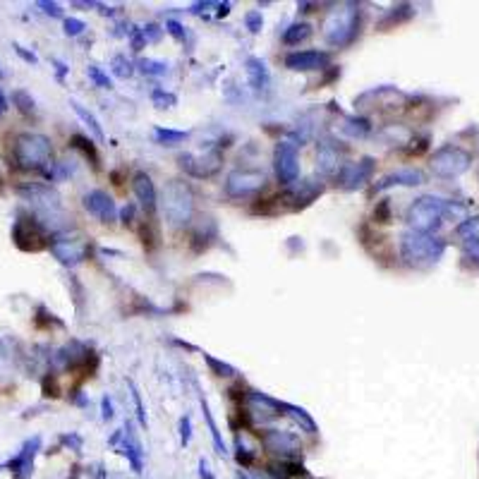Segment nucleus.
Here are the masks:
<instances>
[{"label": "nucleus", "mask_w": 479, "mask_h": 479, "mask_svg": "<svg viewBox=\"0 0 479 479\" xmlns=\"http://www.w3.org/2000/svg\"><path fill=\"white\" fill-rule=\"evenodd\" d=\"M161 209L173 228L190 226L195 216V192L185 180H168L161 195Z\"/></svg>", "instance_id": "1"}, {"label": "nucleus", "mask_w": 479, "mask_h": 479, "mask_svg": "<svg viewBox=\"0 0 479 479\" xmlns=\"http://www.w3.org/2000/svg\"><path fill=\"white\" fill-rule=\"evenodd\" d=\"M15 163L22 170H44L53 161V144L46 134L24 132L15 139Z\"/></svg>", "instance_id": "2"}, {"label": "nucleus", "mask_w": 479, "mask_h": 479, "mask_svg": "<svg viewBox=\"0 0 479 479\" xmlns=\"http://www.w3.org/2000/svg\"><path fill=\"white\" fill-rule=\"evenodd\" d=\"M359 34V5L345 3L331 10L324 22V39L336 48L350 46Z\"/></svg>", "instance_id": "3"}, {"label": "nucleus", "mask_w": 479, "mask_h": 479, "mask_svg": "<svg viewBox=\"0 0 479 479\" xmlns=\"http://www.w3.org/2000/svg\"><path fill=\"white\" fill-rule=\"evenodd\" d=\"M48 247L62 266H77V264L87 262L91 254L89 240L84 235H70V233H58L55 237H51Z\"/></svg>", "instance_id": "4"}, {"label": "nucleus", "mask_w": 479, "mask_h": 479, "mask_svg": "<svg viewBox=\"0 0 479 479\" xmlns=\"http://www.w3.org/2000/svg\"><path fill=\"white\" fill-rule=\"evenodd\" d=\"M12 240L17 244V249L22 252H44L51 244V237L46 233V228L41 226L36 218L22 216L15 221L12 226Z\"/></svg>", "instance_id": "5"}, {"label": "nucleus", "mask_w": 479, "mask_h": 479, "mask_svg": "<svg viewBox=\"0 0 479 479\" xmlns=\"http://www.w3.org/2000/svg\"><path fill=\"white\" fill-rule=\"evenodd\" d=\"M400 252L403 259L413 266H419L422 262H434L441 254V242L422 235V233H405L400 240Z\"/></svg>", "instance_id": "6"}, {"label": "nucleus", "mask_w": 479, "mask_h": 479, "mask_svg": "<svg viewBox=\"0 0 479 479\" xmlns=\"http://www.w3.org/2000/svg\"><path fill=\"white\" fill-rule=\"evenodd\" d=\"M273 170L280 185L293 187L300 178V156L295 142H278L273 149Z\"/></svg>", "instance_id": "7"}, {"label": "nucleus", "mask_w": 479, "mask_h": 479, "mask_svg": "<svg viewBox=\"0 0 479 479\" xmlns=\"http://www.w3.org/2000/svg\"><path fill=\"white\" fill-rule=\"evenodd\" d=\"M374 168H377V161L372 156H364L359 161H350V163H343L341 170L336 173V187L345 192H355L362 190L374 175Z\"/></svg>", "instance_id": "8"}, {"label": "nucleus", "mask_w": 479, "mask_h": 479, "mask_svg": "<svg viewBox=\"0 0 479 479\" xmlns=\"http://www.w3.org/2000/svg\"><path fill=\"white\" fill-rule=\"evenodd\" d=\"M264 185H266V175L262 170H231L226 178V195L233 199H247L262 192Z\"/></svg>", "instance_id": "9"}, {"label": "nucleus", "mask_w": 479, "mask_h": 479, "mask_svg": "<svg viewBox=\"0 0 479 479\" xmlns=\"http://www.w3.org/2000/svg\"><path fill=\"white\" fill-rule=\"evenodd\" d=\"M259 441L269 453H273L280 460H295L302 451L300 439L293 431H280V429H264L259 434Z\"/></svg>", "instance_id": "10"}, {"label": "nucleus", "mask_w": 479, "mask_h": 479, "mask_svg": "<svg viewBox=\"0 0 479 479\" xmlns=\"http://www.w3.org/2000/svg\"><path fill=\"white\" fill-rule=\"evenodd\" d=\"M178 163L180 168L185 170L187 175H192V178H211V175H216L218 170H221V163H223V156L221 151L211 149L206 151L204 156H197V154H180L178 156Z\"/></svg>", "instance_id": "11"}, {"label": "nucleus", "mask_w": 479, "mask_h": 479, "mask_svg": "<svg viewBox=\"0 0 479 479\" xmlns=\"http://www.w3.org/2000/svg\"><path fill=\"white\" fill-rule=\"evenodd\" d=\"M441 213H444V206H441L439 199H431V197H424V199H417L408 211V221L410 226L417 233L431 231V228L439 226Z\"/></svg>", "instance_id": "12"}, {"label": "nucleus", "mask_w": 479, "mask_h": 479, "mask_svg": "<svg viewBox=\"0 0 479 479\" xmlns=\"http://www.w3.org/2000/svg\"><path fill=\"white\" fill-rule=\"evenodd\" d=\"M84 209L91 213L96 221L106 223V226H111V223L118 221V206L116 201H113V197L108 195V192L103 190H91L84 195Z\"/></svg>", "instance_id": "13"}, {"label": "nucleus", "mask_w": 479, "mask_h": 479, "mask_svg": "<svg viewBox=\"0 0 479 479\" xmlns=\"http://www.w3.org/2000/svg\"><path fill=\"white\" fill-rule=\"evenodd\" d=\"M285 67L293 72H314L326 70L331 62V55L326 51H295L285 55Z\"/></svg>", "instance_id": "14"}, {"label": "nucleus", "mask_w": 479, "mask_h": 479, "mask_svg": "<svg viewBox=\"0 0 479 479\" xmlns=\"http://www.w3.org/2000/svg\"><path fill=\"white\" fill-rule=\"evenodd\" d=\"M132 192H134V197H137L139 206H142V209L147 211L149 216H154L156 206H159V195H156V187H154V180H151V175L144 173V170L134 173V178H132Z\"/></svg>", "instance_id": "15"}, {"label": "nucleus", "mask_w": 479, "mask_h": 479, "mask_svg": "<svg viewBox=\"0 0 479 479\" xmlns=\"http://www.w3.org/2000/svg\"><path fill=\"white\" fill-rule=\"evenodd\" d=\"M467 156L460 154L458 149H441L439 154L431 159V168L439 175H455L465 168Z\"/></svg>", "instance_id": "16"}, {"label": "nucleus", "mask_w": 479, "mask_h": 479, "mask_svg": "<svg viewBox=\"0 0 479 479\" xmlns=\"http://www.w3.org/2000/svg\"><path fill=\"white\" fill-rule=\"evenodd\" d=\"M17 192L24 197L27 201H36V204L46 206V209H58L60 204V195L55 190H51L48 185H24V187H17Z\"/></svg>", "instance_id": "17"}, {"label": "nucleus", "mask_w": 479, "mask_h": 479, "mask_svg": "<svg viewBox=\"0 0 479 479\" xmlns=\"http://www.w3.org/2000/svg\"><path fill=\"white\" fill-rule=\"evenodd\" d=\"M39 446H41V439H39V436H34V439H29L27 444L22 446L19 455L15 458V460H10L8 467L12 472H17V479H29L31 477V467H34V458H36Z\"/></svg>", "instance_id": "18"}, {"label": "nucleus", "mask_w": 479, "mask_h": 479, "mask_svg": "<svg viewBox=\"0 0 479 479\" xmlns=\"http://www.w3.org/2000/svg\"><path fill=\"white\" fill-rule=\"evenodd\" d=\"M118 449H120V453H123L125 458H127V462L132 465L134 472H142L144 451H142V444H139V439L134 436L132 424H127V426L123 429V444H120Z\"/></svg>", "instance_id": "19"}, {"label": "nucleus", "mask_w": 479, "mask_h": 479, "mask_svg": "<svg viewBox=\"0 0 479 479\" xmlns=\"http://www.w3.org/2000/svg\"><path fill=\"white\" fill-rule=\"evenodd\" d=\"M244 75H247V82L254 91H266L271 84V72L266 67V62L262 58H247L244 60Z\"/></svg>", "instance_id": "20"}, {"label": "nucleus", "mask_w": 479, "mask_h": 479, "mask_svg": "<svg viewBox=\"0 0 479 479\" xmlns=\"http://www.w3.org/2000/svg\"><path fill=\"white\" fill-rule=\"evenodd\" d=\"M341 159H338V147L331 142H321L316 151V173L321 175H336L341 170Z\"/></svg>", "instance_id": "21"}, {"label": "nucleus", "mask_w": 479, "mask_h": 479, "mask_svg": "<svg viewBox=\"0 0 479 479\" xmlns=\"http://www.w3.org/2000/svg\"><path fill=\"white\" fill-rule=\"evenodd\" d=\"M280 410H283V415H288V417L300 426V431H307V434H316V431H319V426H316L314 417H311V415L307 413L305 408H300V405L280 403Z\"/></svg>", "instance_id": "22"}, {"label": "nucleus", "mask_w": 479, "mask_h": 479, "mask_svg": "<svg viewBox=\"0 0 479 479\" xmlns=\"http://www.w3.org/2000/svg\"><path fill=\"white\" fill-rule=\"evenodd\" d=\"M419 182H422L419 170H398V173H390L386 178L379 180L377 190H388V187H395V185H419Z\"/></svg>", "instance_id": "23"}, {"label": "nucleus", "mask_w": 479, "mask_h": 479, "mask_svg": "<svg viewBox=\"0 0 479 479\" xmlns=\"http://www.w3.org/2000/svg\"><path fill=\"white\" fill-rule=\"evenodd\" d=\"M201 413H204L206 426H209V431H211L213 449H216V453H218V455H228L226 441H223L221 431H218V424H216V419H213V415H211V408H209V403H206V398H201Z\"/></svg>", "instance_id": "24"}, {"label": "nucleus", "mask_w": 479, "mask_h": 479, "mask_svg": "<svg viewBox=\"0 0 479 479\" xmlns=\"http://www.w3.org/2000/svg\"><path fill=\"white\" fill-rule=\"evenodd\" d=\"M343 132L352 139H362L372 132V125H369L367 118H359V116H347L343 120Z\"/></svg>", "instance_id": "25"}, {"label": "nucleus", "mask_w": 479, "mask_h": 479, "mask_svg": "<svg viewBox=\"0 0 479 479\" xmlns=\"http://www.w3.org/2000/svg\"><path fill=\"white\" fill-rule=\"evenodd\" d=\"M70 147L77 149V151H82V154H84V159L89 161L93 168H98L101 159H98V151H96V147H93V142H91L89 137H84V134H72Z\"/></svg>", "instance_id": "26"}, {"label": "nucleus", "mask_w": 479, "mask_h": 479, "mask_svg": "<svg viewBox=\"0 0 479 479\" xmlns=\"http://www.w3.org/2000/svg\"><path fill=\"white\" fill-rule=\"evenodd\" d=\"M70 106H72V111H75L77 116H80V120H82V123H84L87 127L91 129V132H93V137H96L98 142H106V134H103V129H101V123H98V120H96V116H93L91 111H87V108L82 106V103H77V101H70Z\"/></svg>", "instance_id": "27"}, {"label": "nucleus", "mask_w": 479, "mask_h": 479, "mask_svg": "<svg viewBox=\"0 0 479 479\" xmlns=\"http://www.w3.org/2000/svg\"><path fill=\"white\" fill-rule=\"evenodd\" d=\"M190 137V132H182V129H170V127H156L154 129V142L161 144V147H175V144H182Z\"/></svg>", "instance_id": "28"}, {"label": "nucleus", "mask_w": 479, "mask_h": 479, "mask_svg": "<svg viewBox=\"0 0 479 479\" xmlns=\"http://www.w3.org/2000/svg\"><path fill=\"white\" fill-rule=\"evenodd\" d=\"M311 36V24L307 22H295L283 31V44L285 46H298L302 41H307Z\"/></svg>", "instance_id": "29"}, {"label": "nucleus", "mask_w": 479, "mask_h": 479, "mask_svg": "<svg viewBox=\"0 0 479 479\" xmlns=\"http://www.w3.org/2000/svg\"><path fill=\"white\" fill-rule=\"evenodd\" d=\"M151 103H154L159 111H168V108L178 106V96H175L173 91H168V89H163V87H159V89L151 91Z\"/></svg>", "instance_id": "30"}, {"label": "nucleus", "mask_w": 479, "mask_h": 479, "mask_svg": "<svg viewBox=\"0 0 479 479\" xmlns=\"http://www.w3.org/2000/svg\"><path fill=\"white\" fill-rule=\"evenodd\" d=\"M137 67H139V72H144V75H149V77H163V75H168V62H163V60L139 58L137 60Z\"/></svg>", "instance_id": "31"}, {"label": "nucleus", "mask_w": 479, "mask_h": 479, "mask_svg": "<svg viewBox=\"0 0 479 479\" xmlns=\"http://www.w3.org/2000/svg\"><path fill=\"white\" fill-rule=\"evenodd\" d=\"M235 460H237V465L242 467V470L252 467L254 460H257V451L249 449V446L244 444V441L240 439V436H237V441H235Z\"/></svg>", "instance_id": "32"}, {"label": "nucleus", "mask_w": 479, "mask_h": 479, "mask_svg": "<svg viewBox=\"0 0 479 479\" xmlns=\"http://www.w3.org/2000/svg\"><path fill=\"white\" fill-rule=\"evenodd\" d=\"M12 101H15V106L24 113V116H34V113H36V103H34V98H31L29 91H24V89L12 91Z\"/></svg>", "instance_id": "33"}, {"label": "nucleus", "mask_w": 479, "mask_h": 479, "mask_svg": "<svg viewBox=\"0 0 479 479\" xmlns=\"http://www.w3.org/2000/svg\"><path fill=\"white\" fill-rule=\"evenodd\" d=\"M204 362L209 364L211 374H216V377H235V367H231L228 362H221V359H216L213 355H209V352H204Z\"/></svg>", "instance_id": "34"}, {"label": "nucleus", "mask_w": 479, "mask_h": 479, "mask_svg": "<svg viewBox=\"0 0 479 479\" xmlns=\"http://www.w3.org/2000/svg\"><path fill=\"white\" fill-rule=\"evenodd\" d=\"M111 67H113V75L120 77V80H127V77L134 75V65L127 60V55H116L111 60Z\"/></svg>", "instance_id": "35"}, {"label": "nucleus", "mask_w": 479, "mask_h": 479, "mask_svg": "<svg viewBox=\"0 0 479 479\" xmlns=\"http://www.w3.org/2000/svg\"><path fill=\"white\" fill-rule=\"evenodd\" d=\"M87 77H89V80L98 87V89H113L111 77H108L98 65H89V67H87Z\"/></svg>", "instance_id": "36"}, {"label": "nucleus", "mask_w": 479, "mask_h": 479, "mask_svg": "<svg viewBox=\"0 0 479 479\" xmlns=\"http://www.w3.org/2000/svg\"><path fill=\"white\" fill-rule=\"evenodd\" d=\"M127 386H129V390H132V400H134V408H137L139 424L147 426V410H144V403H142V393H139V388L134 386L132 379H127Z\"/></svg>", "instance_id": "37"}, {"label": "nucleus", "mask_w": 479, "mask_h": 479, "mask_svg": "<svg viewBox=\"0 0 479 479\" xmlns=\"http://www.w3.org/2000/svg\"><path fill=\"white\" fill-rule=\"evenodd\" d=\"M244 24L252 34H259L264 27V17H262V10H252V12L244 15Z\"/></svg>", "instance_id": "38"}, {"label": "nucleus", "mask_w": 479, "mask_h": 479, "mask_svg": "<svg viewBox=\"0 0 479 479\" xmlns=\"http://www.w3.org/2000/svg\"><path fill=\"white\" fill-rule=\"evenodd\" d=\"M165 31H168V34L173 36L178 44H185V41H187V29L182 27L178 19H168V22H165Z\"/></svg>", "instance_id": "39"}, {"label": "nucleus", "mask_w": 479, "mask_h": 479, "mask_svg": "<svg viewBox=\"0 0 479 479\" xmlns=\"http://www.w3.org/2000/svg\"><path fill=\"white\" fill-rule=\"evenodd\" d=\"M190 441H192V417L185 415V417H180V444L190 446Z\"/></svg>", "instance_id": "40"}, {"label": "nucleus", "mask_w": 479, "mask_h": 479, "mask_svg": "<svg viewBox=\"0 0 479 479\" xmlns=\"http://www.w3.org/2000/svg\"><path fill=\"white\" fill-rule=\"evenodd\" d=\"M84 29H87V24L82 22V19H77V17H67L65 19V34L67 36H80Z\"/></svg>", "instance_id": "41"}, {"label": "nucleus", "mask_w": 479, "mask_h": 479, "mask_svg": "<svg viewBox=\"0 0 479 479\" xmlns=\"http://www.w3.org/2000/svg\"><path fill=\"white\" fill-rule=\"evenodd\" d=\"M129 44H132L134 51H142L147 46V39H144V31L142 29H129Z\"/></svg>", "instance_id": "42"}, {"label": "nucleus", "mask_w": 479, "mask_h": 479, "mask_svg": "<svg viewBox=\"0 0 479 479\" xmlns=\"http://www.w3.org/2000/svg\"><path fill=\"white\" fill-rule=\"evenodd\" d=\"M44 395H48V398H58L60 395L58 381H55V377H51V374L44 379Z\"/></svg>", "instance_id": "43"}, {"label": "nucleus", "mask_w": 479, "mask_h": 479, "mask_svg": "<svg viewBox=\"0 0 479 479\" xmlns=\"http://www.w3.org/2000/svg\"><path fill=\"white\" fill-rule=\"evenodd\" d=\"M39 8L44 10L46 15H51V17H62V10L58 3H48V0H41Z\"/></svg>", "instance_id": "44"}, {"label": "nucleus", "mask_w": 479, "mask_h": 479, "mask_svg": "<svg viewBox=\"0 0 479 479\" xmlns=\"http://www.w3.org/2000/svg\"><path fill=\"white\" fill-rule=\"evenodd\" d=\"M142 31H144V39H147V41H159L161 34H163L159 24H147V27H144Z\"/></svg>", "instance_id": "45"}, {"label": "nucleus", "mask_w": 479, "mask_h": 479, "mask_svg": "<svg viewBox=\"0 0 479 479\" xmlns=\"http://www.w3.org/2000/svg\"><path fill=\"white\" fill-rule=\"evenodd\" d=\"M101 410H103V415H101V417L103 419H113V415H116V413H113V403H111V398H108V395H103V400H101Z\"/></svg>", "instance_id": "46"}, {"label": "nucleus", "mask_w": 479, "mask_h": 479, "mask_svg": "<svg viewBox=\"0 0 479 479\" xmlns=\"http://www.w3.org/2000/svg\"><path fill=\"white\" fill-rule=\"evenodd\" d=\"M374 218H381L379 223H388V199H383L381 204H379V209L374 211Z\"/></svg>", "instance_id": "47"}, {"label": "nucleus", "mask_w": 479, "mask_h": 479, "mask_svg": "<svg viewBox=\"0 0 479 479\" xmlns=\"http://www.w3.org/2000/svg\"><path fill=\"white\" fill-rule=\"evenodd\" d=\"M199 479H216L211 472V467H209V462H206L204 458L199 460Z\"/></svg>", "instance_id": "48"}, {"label": "nucleus", "mask_w": 479, "mask_h": 479, "mask_svg": "<svg viewBox=\"0 0 479 479\" xmlns=\"http://www.w3.org/2000/svg\"><path fill=\"white\" fill-rule=\"evenodd\" d=\"M62 444L72 446V449H75V451H82V439H80V436H75V434L62 436Z\"/></svg>", "instance_id": "49"}, {"label": "nucleus", "mask_w": 479, "mask_h": 479, "mask_svg": "<svg viewBox=\"0 0 479 479\" xmlns=\"http://www.w3.org/2000/svg\"><path fill=\"white\" fill-rule=\"evenodd\" d=\"M120 218H123V223H125V226H127V223H129V221H132V218H134V206H132V204H129V206H125V209L120 211Z\"/></svg>", "instance_id": "50"}, {"label": "nucleus", "mask_w": 479, "mask_h": 479, "mask_svg": "<svg viewBox=\"0 0 479 479\" xmlns=\"http://www.w3.org/2000/svg\"><path fill=\"white\" fill-rule=\"evenodd\" d=\"M15 48H17V53L22 55V58L27 60V62H31V65H36V62H39V60H36V55H34V53H29V51H24L22 46H15Z\"/></svg>", "instance_id": "51"}, {"label": "nucleus", "mask_w": 479, "mask_h": 479, "mask_svg": "<svg viewBox=\"0 0 479 479\" xmlns=\"http://www.w3.org/2000/svg\"><path fill=\"white\" fill-rule=\"evenodd\" d=\"M228 12H231V3H221V5H218V15H221V17H226Z\"/></svg>", "instance_id": "52"}, {"label": "nucleus", "mask_w": 479, "mask_h": 479, "mask_svg": "<svg viewBox=\"0 0 479 479\" xmlns=\"http://www.w3.org/2000/svg\"><path fill=\"white\" fill-rule=\"evenodd\" d=\"M8 111V101H5V96H3V91H0V116Z\"/></svg>", "instance_id": "53"}, {"label": "nucleus", "mask_w": 479, "mask_h": 479, "mask_svg": "<svg viewBox=\"0 0 479 479\" xmlns=\"http://www.w3.org/2000/svg\"><path fill=\"white\" fill-rule=\"evenodd\" d=\"M237 479H249V475H247V472H242V470H237V475H235Z\"/></svg>", "instance_id": "54"}, {"label": "nucleus", "mask_w": 479, "mask_h": 479, "mask_svg": "<svg viewBox=\"0 0 479 479\" xmlns=\"http://www.w3.org/2000/svg\"><path fill=\"white\" fill-rule=\"evenodd\" d=\"M3 187H5V182H3V175H0V192H3Z\"/></svg>", "instance_id": "55"}, {"label": "nucleus", "mask_w": 479, "mask_h": 479, "mask_svg": "<svg viewBox=\"0 0 479 479\" xmlns=\"http://www.w3.org/2000/svg\"><path fill=\"white\" fill-rule=\"evenodd\" d=\"M0 77H3V72H0Z\"/></svg>", "instance_id": "56"}]
</instances>
